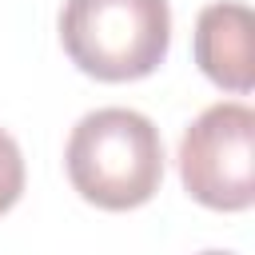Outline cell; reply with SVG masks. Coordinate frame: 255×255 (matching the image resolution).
Wrapping results in <instances>:
<instances>
[{
    "label": "cell",
    "mask_w": 255,
    "mask_h": 255,
    "mask_svg": "<svg viewBox=\"0 0 255 255\" xmlns=\"http://www.w3.org/2000/svg\"><path fill=\"white\" fill-rule=\"evenodd\" d=\"M64 167L88 203L104 211L143 207L163 183L159 128L131 108H96L72 128Z\"/></svg>",
    "instance_id": "obj_1"
},
{
    "label": "cell",
    "mask_w": 255,
    "mask_h": 255,
    "mask_svg": "<svg viewBox=\"0 0 255 255\" xmlns=\"http://www.w3.org/2000/svg\"><path fill=\"white\" fill-rule=\"evenodd\" d=\"M68 60L104 84L151 76L171 48L167 0H68L60 12Z\"/></svg>",
    "instance_id": "obj_2"
},
{
    "label": "cell",
    "mask_w": 255,
    "mask_h": 255,
    "mask_svg": "<svg viewBox=\"0 0 255 255\" xmlns=\"http://www.w3.org/2000/svg\"><path fill=\"white\" fill-rule=\"evenodd\" d=\"M179 179L211 211H247L255 199V112L211 104L179 139Z\"/></svg>",
    "instance_id": "obj_3"
},
{
    "label": "cell",
    "mask_w": 255,
    "mask_h": 255,
    "mask_svg": "<svg viewBox=\"0 0 255 255\" xmlns=\"http://www.w3.org/2000/svg\"><path fill=\"white\" fill-rule=\"evenodd\" d=\"M251 12L247 4H207L195 20V64L199 72L227 88V92H251L255 84V56H251Z\"/></svg>",
    "instance_id": "obj_4"
},
{
    "label": "cell",
    "mask_w": 255,
    "mask_h": 255,
    "mask_svg": "<svg viewBox=\"0 0 255 255\" xmlns=\"http://www.w3.org/2000/svg\"><path fill=\"white\" fill-rule=\"evenodd\" d=\"M24 191V155H20V143L0 128V215L16 207Z\"/></svg>",
    "instance_id": "obj_5"
},
{
    "label": "cell",
    "mask_w": 255,
    "mask_h": 255,
    "mask_svg": "<svg viewBox=\"0 0 255 255\" xmlns=\"http://www.w3.org/2000/svg\"><path fill=\"white\" fill-rule=\"evenodd\" d=\"M203 255H231V251H203Z\"/></svg>",
    "instance_id": "obj_6"
}]
</instances>
